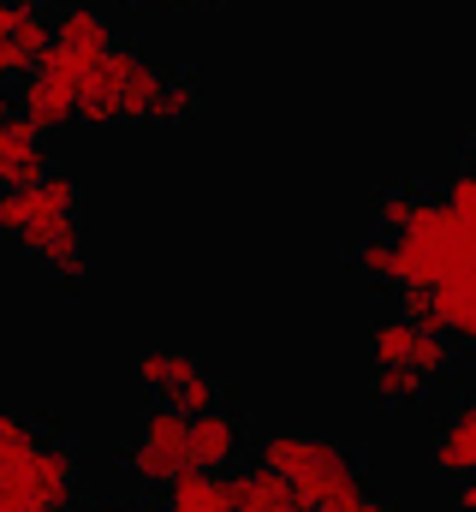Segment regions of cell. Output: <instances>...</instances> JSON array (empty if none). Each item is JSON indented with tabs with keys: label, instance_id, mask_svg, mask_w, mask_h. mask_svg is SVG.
I'll return each instance as SVG.
<instances>
[{
	"label": "cell",
	"instance_id": "cell-1",
	"mask_svg": "<svg viewBox=\"0 0 476 512\" xmlns=\"http://www.w3.org/2000/svg\"><path fill=\"white\" fill-rule=\"evenodd\" d=\"M78 489V453L60 435H42L30 417L0 411V512L66 507Z\"/></svg>",
	"mask_w": 476,
	"mask_h": 512
},
{
	"label": "cell",
	"instance_id": "cell-2",
	"mask_svg": "<svg viewBox=\"0 0 476 512\" xmlns=\"http://www.w3.org/2000/svg\"><path fill=\"white\" fill-rule=\"evenodd\" d=\"M256 465H268L274 477H286V489L310 512H357L369 501L363 465H357L340 441H322V435L274 429V435H262Z\"/></svg>",
	"mask_w": 476,
	"mask_h": 512
},
{
	"label": "cell",
	"instance_id": "cell-3",
	"mask_svg": "<svg viewBox=\"0 0 476 512\" xmlns=\"http://www.w3.org/2000/svg\"><path fill=\"white\" fill-rule=\"evenodd\" d=\"M161 84H167L161 66H149L143 54L114 42L78 84V120L84 126H149Z\"/></svg>",
	"mask_w": 476,
	"mask_h": 512
},
{
	"label": "cell",
	"instance_id": "cell-4",
	"mask_svg": "<svg viewBox=\"0 0 476 512\" xmlns=\"http://www.w3.org/2000/svg\"><path fill=\"white\" fill-rule=\"evenodd\" d=\"M191 417L173 411V405H155L143 423H137V441L125 447V471L143 483V489H167L179 471H191Z\"/></svg>",
	"mask_w": 476,
	"mask_h": 512
},
{
	"label": "cell",
	"instance_id": "cell-5",
	"mask_svg": "<svg viewBox=\"0 0 476 512\" xmlns=\"http://www.w3.org/2000/svg\"><path fill=\"white\" fill-rule=\"evenodd\" d=\"M369 358H375V364H405V370H417L423 382H447L453 364H459V352H453V340H447L441 328H417V322H405V316L375 322Z\"/></svg>",
	"mask_w": 476,
	"mask_h": 512
},
{
	"label": "cell",
	"instance_id": "cell-6",
	"mask_svg": "<svg viewBox=\"0 0 476 512\" xmlns=\"http://www.w3.org/2000/svg\"><path fill=\"white\" fill-rule=\"evenodd\" d=\"M54 42V18L36 0H0V84H18L36 72V60Z\"/></svg>",
	"mask_w": 476,
	"mask_h": 512
},
{
	"label": "cell",
	"instance_id": "cell-7",
	"mask_svg": "<svg viewBox=\"0 0 476 512\" xmlns=\"http://www.w3.org/2000/svg\"><path fill=\"white\" fill-rule=\"evenodd\" d=\"M48 215H78V179L72 173H48L24 191H0V239H18L24 227H36Z\"/></svg>",
	"mask_w": 476,
	"mask_h": 512
},
{
	"label": "cell",
	"instance_id": "cell-8",
	"mask_svg": "<svg viewBox=\"0 0 476 512\" xmlns=\"http://www.w3.org/2000/svg\"><path fill=\"white\" fill-rule=\"evenodd\" d=\"M12 245H18V251H30L48 274H60L66 286H78V280H84V227H78V215H48V221L24 227Z\"/></svg>",
	"mask_w": 476,
	"mask_h": 512
},
{
	"label": "cell",
	"instance_id": "cell-9",
	"mask_svg": "<svg viewBox=\"0 0 476 512\" xmlns=\"http://www.w3.org/2000/svg\"><path fill=\"white\" fill-rule=\"evenodd\" d=\"M48 173H54V155H48L42 131L12 114V120L0 126V191H24V185H36V179H48Z\"/></svg>",
	"mask_w": 476,
	"mask_h": 512
},
{
	"label": "cell",
	"instance_id": "cell-10",
	"mask_svg": "<svg viewBox=\"0 0 476 512\" xmlns=\"http://www.w3.org/2000/svg\"><path fill=\"white\" fill-rule=\"evenodd\" d=\"M18 120H30V126L42 131H60V126H72L78 120V96H72V84H60L54 72H24L18 78Z\"/></svg>",
	"mask_w": 476,
	"mask_h": 512
},
{
	"label": "cell",
	"instance_id": "cell-11",
	"mask_svg": "<svg viewBox=\"0 0 476 512\" xmlns=\"http://www.w3.org/2000/svg\"><path fill=\"white\" fill-rule=\"evenodd\" d=\"M185 447H191V465L197 471H227L238 453H244V423H238L233 411H221V405L215 411H197Z\"/></svg>",
	"mask_w": 476,
	"mask_h": 512
},
{
	"label": "cell",
	"instance_id": "cell-12",
	"mask_svg": "<svg viewBox=\"0 0 476 512\" xmlns=\"http://www.w3.org/2000/svg\"><path fill=\"white\" fill-rule=\"evenodd\" d=\"M429 459H435V471H447V477H476V393L441 423Z\"/></svg>",
	"mask_w": 476,
	"mask_h": 512
},
{
	"label": "cell",
	"instance_id": "cell-13",
	"mask_svg": "<svg viewBox=\"0 0 476 512\" xmlns=\"http://www.w3.org/2000/svg\"><path fill=\"white\" fill-rule=\"evenodd\" d=\"M429 292H435V328L447 340H476V268L435 280Z\"/></svg>",
	"mask_w": 476,
	"mask_h": 512
},
{
	"label": "cell",
	"instance_id": "cell-14",
	"mask_svg": "<svg viewBox=\"0 0 476 512\" xmlns=\"http://www.w3.org/2000/svg\"><path fill=\"white\" fill-rule=\"evenodd\" d=\"M227 495H233V512H310L292 489H286V477H274L268 465L227 477Z\"/></svg>",
	"mask_w": 476,
	"mask_h": 512
},
{
	"label": "cell",
	"instance_id": "cell-15",
	"mask_svg": "<svg viewBox=\"0 0 476 512\" xmlns=\"http://www.w3.org/2000/svg\"><path fill=\"white\" fill-rule=\"evenodd\" d=\"M167 512H233V495H227V477L221 471H179L167 483Z\"/></svg>",
	"mask_w": 476,
	"mask_h": 512
},
{
	"label": "cell",
	"instance_id": "cell-16",
	"mask_svg": "<svg viewBox=\"0 0 476 512\" xmlns=\"http://www.w3.org/2000/svg\"><path fill=\"white\" fill-rule=\"evenodd\" d=\"M429 387L417 370H405V364H375V376H369V393H375V405H393V411H405V405H423L429 399Z\"/></svg>",
	"mask_w": 476,
	"mask_h": 512
},
{
	"label": "cell",
	"instance_id": "cell-17",
	"mask_svg": "<svg viewBox=\"0 0 476 512\" xmlns=\"http://www.w3.org/2000/svg\"><path fill=\"white\" fill-rule=\"evenodd\" d=\"M161 405H173V411L197 417V411H215V405H221V387H215V376H209V370H203V364L191 358V370H185L179 382L161 393Z\"/></svg>",
	"mask_w": 476,
	"mask_h": 512
},
{
	"label": "cell",
	"instance_id": "cell-18",
	"mask_svg": "<svg viewBox=\"0 0 476 512\" xmlns=\"http://www.w3.org/2000/svg\"><path fill=\"white\" fill-rule=\"evenodd\" d=\"M197 108H203V90H197V78H167L161 84V96H155V120L149 126H185V120H197Z\"/></svg>",
	"mask_w": 476,
	"mask_h": 512
},
{
	"label": "cell",
	"instance_id": "cell-19",
	"mask_svg": "<svg viewBox=\"0 0 476 512\" xmlns=\"http://www.w3.org/2000/svg\"><path fill=\"white\" fill-rule=\"evenodd\" d=\"M429 197L417 191V185H399V191H387V197H375V227L381 233H405L411 221H417V209H423Z\"/></svg>",
	"mask_w": 476,
	"mask_h": 512
},
{
	"label": "cell",
	"instance_id": "cell-20",
	"mask_svg": "<svg viewBox=\"0 0 476 512\" xmlns=\"http://www.w3.org/2000/svg\"><path fill=\"white\" fill-rule=\"evenodd\" d=\"M352 262L369 286H393V233H369L352 251Z\"/></svg>",
	"mask_w": 476,
	"mask_h": 512
},
{
	"label": "cell",
	"instance_id": "cell-21",
	"mask_svg": "<svg viewBox=\"0 0 476 512\" xmlns=\"http://www.w3.org/2000/svg\"><path fill=\"white\" fill-rule=\"evenodd\" d=\"M447 209H453V215L476 233V173H471V167H459V173L447 179Z\"/></svg>",
	"mask_w": 476,
	"mask_h": 512
},
{
	"label": "cell",
	"instance_id": "cell-22",
	"mask_svg": "<svg viewBox=\"0 0 476 512\" xmlns=\"http://www.w3.org/2000/svg\"><path fill=\"white\" fill-rule=\"evenodd\" d=\"M399 316L417 328H435V292L429 286H399Z\"/></svg>",
	"mask_w": 476,
	"mask_h": 512
},
{
	"label": "cell",
	"instance_id": "cell-23",
	"mask_svg": "<svg viewBox=\"0 0 476 512\" xmlns=\"http://www.w3.org/2000/svg\"><path fill=\"white\" fill-rule=\"evenodd\" d=\"M149 6H161V12H197V6H209V0H149Z\"/></svg>",
	"mask_w": 476,
	"mask_h": 512
},
{
	"label": "cell",
	"instance_id": "cell-24",
	"mask_svg": "<svg viewBox=\"0 0 476 512\" xmlns=\"http://www.w3.org/2000/svg\"><path fill=\"white\" fill-rule=\"evenodd\" d=\"M465 167H471V173H476V126L465 131Z\"/></svg>",
	"mask_w": 476,
	"mask_h": 512
},
{
	"label": "cell",
	"instance_id": "cell-25",
	"mask_svg": "<svg viewBox=\"0 0 476 512\" xmlns=\"http://www.w3.org/2000/svg\"><path fill=\"white\" fill-rule=\"evenodd\" d=\"M6 120H12V108H6V96H0V126H6Z\"/></svg>",
	"mask_w": 476,
	"mask_h": 512
},
{
	"label": "cell",
	"instance_id": "cell-26",
	"mask_svg": "<svg viewBox=\"0 0 476 512\" xmlns=\"http://www.w3.org/2000/svg\"><path fill=\"white\" fill-rule=\"evenodd\" d=\"M471 346H476V340H471Z\"/></svg>",
	"mask_w": 476,
	"mask_h": 512
}]
</instances>
